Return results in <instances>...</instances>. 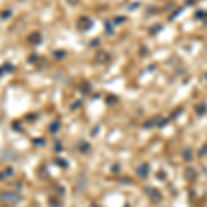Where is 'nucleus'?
<instances>
[{
  "label": "nucleus",
  "mask_w": 207,
  "mask_h": 207,
  "mask_svg": "<svg viewBox=\"0 0 207 207\" xmlns=\"http://www.w3.org/2000/svg\"><path fill=\"white\" fill-rule=\"evenodd\" d=\"M6 174H7V175H11V174H13V169H7Z\"/></svg>",
  "instance_id": "4"
},
{
  "label": "nucleus",
  "mask_w": 207,
  "mask_h": 207,
  "mask_svg": "<svg viewBox=\"0 0 207 207\" xmlns=\"http://www.w3.org/2000/svg\"><path fill=\"white\" fill-rule=\"evenodd\" d=\"M0 200L6 203H15L19 200V196L14 192H4L0 195Z\"/></svg>",
  "instance_id": "1"
},
{
  "label": "nucleus",
  "mask_w": 207,
  "mask_h": 207,
  "mask_svg": "<svg viewBox=\"0 0 207 207\" xmlns=\"http://www.w3.org/2000/svg\"><path fill=\"white\" fill-rule=\"evenodd\" d=\"M3 72H4V71H3V68H0V76L3 75Z\"/></svg>",
  "instance_id": "6"
},
{
  "label": "nucleus",
  "mask_w": 207,
  "mask_h": 207,
  "mask_svg": "<svg viewBox=\"0 0 207 207\" xmlns=\"http://www.w3.org/2000/svg\"><path fill=\"white\" fill-rule=\"evenodd\" d=\"M3 69H6L4 72H13V71H14V66H13L11 64H4Z\"/></svg>",
  "instance_id": "3"
},
{
  "label": "nucleus",
  "mask_w": 207,
  "mask_h": 207,
  "mask_svg": "<svg viewBox=\"0 0 207 207\" xmlns=\"http://www.w3.org/2000/svg\"><path fill=\"white\" fill-rule=\"evenodd\" d=\"M7 15H10V13H4V14H3V18H7Z\"/></svg>",
  "instance_id": "5"
},
{
  "label": "nucleus",
  "mask_w": 207,
  "mask_h": 207,
  "mask_svg": "<svg viewBox=\"0 0 207 207\" xmlns=\"http://www.w3.org/2000/svg\"><path fill=\"white\" fill-rule=\"evenodd\" d=\"M29 42L32 44H39L40 42H42V37H40V35L39 33H32L30 36H29Z\"/></svg>",
  "instance_id": "2"
}]
</instances>
